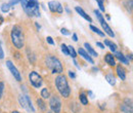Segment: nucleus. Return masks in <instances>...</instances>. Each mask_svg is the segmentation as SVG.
<instances>
[{
    "label": "nucleus",
    "mask_w": 133,
    "mask_h": 113,
    "mask_svg": "<svg viewBox=\"0 0 133 113\" xmlns=\"http://www.w3.org/2000/svg\"><path fill=\"white\" fill-rule=\"evenodd\" d=\"M10 38L11 42L18 49H22L25 45V35L23 28L19 25H16L12 27V30L10 32Z\"/></svg>",
    "instance_id": "f257e3e1"
},
{
    "label": "nucleus",
    "mask_w": 133,
    "mask_h": 113,
    "mask_svg": "<svg viewBox=\"0 0 133 113\" xmlns=\"http://www.w3.org/2000/svg\"><path fill=\"white\" fill-rule=\"evenodd\" d=\"M54 83H55V86H56L58 93H60L64 98H69V97H70L71 89H70V86H69L68 80H67V78H66L65 75L58 74L57 76L55 77V79H54Z\"/></svg>",
    "instance_id": "f03ea898"
},
{
    "label": "nucleus",
    "mask_w": 133,
    "mask_h": 113,
    "mask_svg": "<svg viewBox=\"0 0 133 113\" xmlns=\"http://www.w3.org/2000/svg\"><path fill=\"white\" fill-rule=\"evenodd\" d=\"M45 63L46 66L52 71V73H57V74H62V72L64 71V67L62 65V62L53 56H47L45 59Z\"/></svg>",
    "instance_id": "7ed1b4c3"
},
{
    "label": "nucleus",
    "mask_w": 133,
    "mask_h": 113,
    "mask_svg": "<svg viewBox=\"0 0 133 113\" xmlns=\"http://www.w3.org/2000/svg\"><path fill=\"white\" fill-rule=\"evenodd\" d=\"M39 2L38 0H28V3H27V7L25 8V11L26 14L29 16V17H36V18H39L41 15H40V6H39Z\"/></svg>",
    "instance_id": "20e7f679"
},
{
    "label": "nucleus",
    "mask_w": 133,
    "mask_h": 113,
    "mask_svg": "<svg viewBox=\"0 0 133 113\" xmlns=\"http://www.w3.org/2000/svg\"><path fill=\"white\" fill-rule=\"evenodd\" d=\"M94 14H95V16H96V18H97V20H98V22L100 23V25H101V27H102V29H104V31L110 36V37H115V33L113 32V30H112V28L108 25V23L106 22V20H105V18L102 17V15L100 14V11L99 10H97V9H95L94 10Z\"/></svg>",
    "instance_id": "39448f33"
},
{
    "label": "nucleus",
    "mask_w": 133,
    "mask_h": 113,
    "mask_svg": "<svg viewBox=\"0 0 133 113\" xmlns=\"http://www.w3.org/2000/svg\"><path fill=\"white\" fill-rule=\"evenodd\" d=\"M29 80L31 82V84L36 87V89H39L42 83H43V80H42V77L40 75L36 72V71H32L30 74H29Z\"/></svg>",
    "instance_id": "423d86ee"
},
{
    "label": "nucleus",
    "mask_w": 133,
    "mask_h": 113,
    "mask_svg": "<svg viewBox=\"0 0 133 113\" xmlns=\"http://www.w3.org/2000/svg\"><path fill=\"white\" fill-rule=\"evenodd\" d=\"M49 107L53 113H60L62 110V102L60 98L56 96H51L49 100Z\"/></svg>",
    "instance_id": "0eeeda50"
},
{
    "label": "nucleus",
    "mask_w": 133,
    "mask_h": 113,
    "mask_svg": "<svg viewBox=\"0 0 133 113\" xmlns=\"http://www.w3.org/2000/svg\"><path fill=\"white\" fill-rule=\"evenodd\" d=\"M6 66H7V68H8V70L11 72V74H12V76L18 80V81H22V76H21V73L19 72V70L17 69V67L14 66V64L11 62V61H9V60H7L6 61Z\"/></svg>",
    "instance_id": "6e6552de"
},
{
    "label": "nucleus",
    "mask_w": 133,
    "mask_h": 113,
    "mask_svg": "<svg viewBox=\"0 0 133 113\" xmlns=\"http://www.w3.org/2000/svg\"><path fill=\"white\" fill-rule=\"evenodd\" d=\"M48 8L51 12H57V14H63L64 8L63 5L58 1H49L48 2Z\"/></svg>",
    "instance_id": "1a4fd4ad"
},
{
    "label": "nucleus",
    "mask_w": 133,
    "mask_h": 113,
    "mask_svg": "<svg viewBox=\"0 0 133 113\" xmlns=\"http://www.w3.org/2000/svg\"><path fill=\"white\" fill-rule=\"evenodd\" d=\"M120 109L123 113H132V100L129 98L125 99L124 103L120 106Z\"/></svg>",
    "instance_id": "9d476101"
},
{
    "label": "nucleus",
    "mask_w": 133,
    "mask_h": 113,
    "mask_svg": "<svg viewBox=\"0 0 133 113\" xmlns=\"http://www.w3.org/2000/svg\"><path fill=\"white\" fill-rule=\"evenodd\" d=\"M78 53L80 54V56L84 59V60H86L87 62H89L90 64H94V61H93V59L89 56V54H88L84 48H79L78 49Z\"/></svg>",
    "instance_id": "9b49d317"
},
{
    "label": "nucleus",
    "mask_w": 133,
    "mask_h": 113,
    "mask_svg": "<svg viewBox=\"0 0 133 113\" xmlns=\"http://www.w3.org/2000/svg\"><path fill=\"white\" fill-rule=\"evenodd\" d=\"M75 10H76V11H77V12H78V14H79L83 19H85L86 21H88L89 23H92V19H91L89 16H88V15H87V14H86V12H85L81 7H80V6H76V7H75Z\"/></svg>",
    "instance_id": "f8f14e48"
},
{
    "label": "nucleus",
    "mask_w": 133,
    "mask_h": 113,
    "mask_svg": "<svg viewBox=\"0 0 133 113\" xmlns=\"http://www.w3.org/2000/svg\"><path fill=\"white\" fill-rule=\"evenodd\" d=\"M116 69H117V74L121 78V80H125L126 79V70L124 69V67L121 65H118Z\"/></svg>",
    "instance_id": "ddd939ff"
},
{
    "label": "nucleus",
    "mask_w": 133,
    "mask_h": 113,
    "mask_svg": "<svg viewBox=\"0 0 133 113\" xmlns=\"http://www.w3.org/2000/svg\"><path fill=\"white\" fill-rule=\"evenodd\" d=\"M114 55H115L114 57H116V58H117V59H118L122 64H125V65H128V64H129V61L125 58V56H124L121 52H118V51H117V52L114 53Z\"/></svg>",
    "instance_id": "4468645a"
},
{
    "label": "nucleus",
    "mask_w": 133,
    "mask_h": 113,
    "mask_svg": "<svg viewBox=\"0 0 133 113\" xmlns=\"http://www.w3.org/2000/svg\"><path fill=\"white\" fill-rule=\"evenodd\" d=\"M105 61L109 66H116V61H115V57L113 54H107L105 57Z\"/></svg>",
    "instance_id": "2eb2a0df"
},
{
    "label": "nucleus",
    "mask_w": 133,
    "mask_h": 113,
    "mask_svg": "<svg viewBox=\"0 0 133 113\" xmlns=\"http://www.w3.org/2000/svg\"><path fill=\"white\" fill-rule=\"evenodd\" d=\"M84 46L86 47V51H87L88 54H89L90 57H97V56H98V54L93 49V47H92L89 43H88V42H85V43H84Z\"/></svg>",
    "instance_id": "dca6fc26"
},
{
    "label": "nucleus",
    "mask_w": 133,
    "mask_h": 113,
    "mask_svg": "<svg viewBox=\"0 0 133 113\" xmlns=\"http://www.w3.org/2000/svg\"><path fill=\"white\" fill-rule=\"evenodd\" d=\"M104 45L109 46L110 49H111V52H112L113 54H114L115 52H117V48H118L117 44H115L114 42H112V41H110V40H108V39H105V44H104Z\"/></svg>",
    "instance_id": "f3484780"
},
{
    "label": "nucleus",
    "mask_w": 133,
    "mask_h": 113,
    "mask_svg": "<svg viewBox=\"0 0 133 113\" xmlns=\"http://www.w3.org/2000/svg\"><path fill=\"white\" fill-rule=\"evenodd\" d=\"M25 99H26V101H27L28 110H29V111H32V112H35V108H34V106L32 105V101H31L30 97H29L28 95H25Z\"/></svg>",
    "instance_id": "a211bd4d"
},
{
    "label": "nucleus",
    "mask_w": 133,
    "mask_h": 113,
    "mask_svg": "<svg viewBox=\"0 0 133 113\" xmlns=\"http://www.w3.org/2000/svg\"><path fill=\"white\" fill-rule=\"evenodd\" d=\"M41 97H42V99H48V98H50V93H49V91H48L47 87H44V89L41 90Z\"/></svg>",
    "instance_id": "6ab92c4d"
},
{
    "label": "nucleus",
    "mask_w": 133,
    "mask_h": 113,
    "mask_svg": "<svg viewBox=\"0 0 133 113\" xmlns=\"http://www.w3.org/2000/svg\"><path fill=\"white\" fill-rule=\"evenodd\" d=\"M106 79H107V81L111 85H115L116 84V78H115V76H114L113 74H108L107 76H106Z\"/></svg>",
    "instance_id": "aec40b11"
},
{
    "label": "nucleus",
    "mask_w": 133,
    "mask_h": 113,
    "mask_svg": "<svg viewBox=\"0 0 133 113\" xmlns=\"http://www.w3.org/2000/svg\"><path fill=\"white\" fill-rule=\"evenodd\" d=\"M19 100H20L21 106H22L24 109H27V110H28V105H27V101H26V99H25V95H21L20 98H19Z\"/></svg>",
    "instance_id": "412c9836"
},
{
    "label": "nucleus",
    "mask_w": 133,
    "mask_h": 113,
    "mask_svg": "<svg viewBox=\"0 0 133 113\" xmlns=\"http://www.w3.org/2000/svg\"><path fill=\"white\" fill-rule=\"evenodd\" d=\"M90 29L94 32V33H96L97 35H99V36H101V37H105V33L102 32V31H100L98 28H96L95 26H93V25H90Z\"/></svg>",
    "instance_id": "4be33fe9"
},
{
    "label": "nucleus",
    "mask_w": 133,
    "mask_h": 113,
    "mask_svg": "<svg viewBox=\"0 0 133 113\" xmlns=\"http://www.w3.org/2000/svg\"><path fill=\"white\" fill-rule=\"evenodd\" d=\"M68 49H69V56H71L73 59H75L77 57V53H76L75 48L72 45H70V46H68Z\"/></svg>",
    "instance_id": "5701e85b"
},
{
    "label": "nucleus",
    "mask_w": 133,
    "mask_h": 113,
    "mask_svg": "<svg viewBox=\"0 0 133 113\" xmlns=\"http://www.w3.org/2000/svg\"><path fill=\"white\" fill-rule=\"evenodd\" d=\"M79 99H80V102L82 103V105H87L88 104V99H87V97H86V95L84 93H82L80 95Z\"/></svg>",
    "instance_id": "b1692460"
},
{
    "label": "nucleus",
    "mask_w": 133,
    "mask_h": 113,
    "mask_svg": "<svg viewBox=\"0 0 133 113\" xmlns=\"http://www.w3.org/2000/svg\"><path fill=\"white\" fill-rule=\"evenodd\" d=\"M37 104H38V106H39V108H40L41 110H43V111H45V110H46L45 103L43 102L42 99H37Z\"/></svg>",
    "instance_id": "393cba45"
},
{
    "label": "nucleus",
    "mask_w": 133,
    "mask_h": 113,
    "mask_svg": "<svg viewBox=\"0 0 133 113\" xmlns=\"http://www.w3.org/2000/svg\"><path fill=\"white\" fill-rule=\"evenodd\" d=\"M132 3H133L132 0H127L125 2V6H126L127 10L129 11V14H132Z\"/></svg>",
    "instance_id": "a878e982"
},
{
    "label": "nucleus",
    "mask_w": 133,
    "mask_h": 113,
    "mask_svg": "<svg viewBox=\"0 0 133 113\" xmlns=\"http://www.w3.org/2000/svg\"><path fill=\"white\" fill-rule=\"evenodd\" d=\"M9 9H10V5L8 4V3H3L2 5H1V10H2V12H8L9 11Z\"/></svg>",
    "instance_id": "bb28decb"
},
{
    "label": "nucleus",
    "mask_w": 133,
    "mask_h": 113,
    "mask_svg": "<svg viewBox=\"0 0 133 113\" xmlns=\"http://www.w3.org/2000/svg\"><path fill=\"white\" fill-rule=\"evenodd\" d=\"M95 1L98 3V6H99V9L101 10V11H105V4H104V2H105V0H95Z\"/></svg>",
    "instance_id": "cd10ccee"
},
{
    "label": "nucleus",
    "mask_w": 133,
    "mask_h": 113,
    "mask_svg": "<svg viewBox=\"0 0 133 113\" xmlns=\"http://www.w3.org/2000/svg\"><path fill=\"white\" fill-rule=\"evenodd\" d=\"M61 47H62V52H63L66 56H69V49H68V46H67L66 44H62Z\"/></svg>",
    "instance_id": "c85d7f7f"
},
{
    "label": "nucleus",
    "mask_w": 133,
    "mask_h": 113,
    "mask_svg": "<svg viewBox=\"0 0 133 113\" xmlns=\"http://www.w3.org/2000/svg\"><path fill=\"white\" fill-rule=\"evenodd\" d=\"M61 32H62V34L66 35V36H69V35H71V32H70L68 29H66V28H62V29H61Z\"/></svg>",
    "instance_id": "c756f323"
},
{
    "label": "nucleus",
    "mask_w": 133,
    "mask_h": 113,
    "mask_svg": "<svg viewBox=\"0 0 133 113\" xmlns=\"http://www.w3.org/2000/svg\"><path fill=\"white\" fill-rule=\"evenodd\" d=\"M46 41H47V43H49L50 45H54V44H55V42H54L53 39H52V37H50V36H47V37H46Z\"/></svg>",
    "instance_id": "7c9ffc66"
},
{
    "label": "nucleus",
    "mask_w": 133,
    "mask_h": 113,
    "mask_svg": "<svg viewBox=\"0 0 133 113\" xmlns=\"http://www.w3.org/2000/svg\"><path fill=\"white\" fill-rule=\"evenodd\" d=\"M3 91H4V83L2 81H0V99H1V97H2Z\"/></svg>",
    "instance_id": "2f4dec72"
},
{
    "label": "nucleus",
    "mask_w": 133,
    "mask_h": 113,
    "mask_svg": "<svg viewBox=\"0 0 133 113\" xmlns=\"http://www.w3.org/2000/svg\"><path fill=\"white\" fill-rule=\"evenodd\" d=\"M20 2V0H10V1H9V5L10 6H12V5H16V4H18Z\"/></svg>",
    "instance_id": "473e14b6"
},
{
    "label": "nucleus",
    "mask_w": 133,
    "mask_h": 113,
    "mask_svg": "<svg viewBox=\"0 0 133 113\" xmlns=\"http://www.w3.org/2000/svg\"><path fill=\"white\" fill-rule=\"evenodd\" d=\"M69 76L74 79V78H76V74H75L74 71H69Z\"/></svg>",
    "instance_id": "72a5a7b5"
},
{
    "label": "nucleus",
    "mask_w": 133,
    "mask_h": 113,
    "mask_svg": "<svg viewBox=\"0 0 133 113\" xmlns=\"http://www.w3.org/2000/svg\"><path fill=\"white\" fill-rule=\"evenodd\" d=\"M4 58V52L1 47V44H0V59H3Z\"/></svg>",
    "instance_id": "f704fd0d"
},
{
    "label": "nucleus",
    "mask_w": 133,
    "mask_h": 113,
    "mask_svg": "<svg viewBox=\"0 0 133 113\" xmlns=\"http://www.w3.org/2000/svg\"><path fill=\"white\" fill-rule=\"evenodd\" d=\"M96 45H97L99 48H101V49H104V48H105V45H104L101 42H99V41H97V42H96Z\"/></svg>",
    "instance_id": "c9c22d12"
},
{
    "label": "nucleus",
    "mask_w": 133,
    "mask_h": 113,
    "mask_svg": "<svg viewBox=\"0 0 133 113\" xmlns=\"http://www.w3.org/2000/svg\"><path fill=\"white\" fill-rule=\"evenodd\" d=\"M73 40H74L75 42H77V41H78V36H77V34H76V33H74V34H73Z\"/></svg>",
    "instance_id": "e433bc0d"
},
{
    "label": "nucleus",
    "mask_w": 133,
    "mask_h": 113,
    "mask_svg": "<svg viewBox=\"0 0 133 113\" xmlns=\"http://www.w3.org/2000/svg\"><path fill=\"white\" fill-rule=\"evenodd\" d=\"M125 58H126L128 61H131V60H132V56H131V55H127Z\"/></svg>",
    "instance_id": "4c0bfd02"
},
{
    "label": "nucleus",
    "mask_w": 133,
    "mask_h": 113,
    "mask_svg": "<svg viewBox=\"0 0 133 113\" xmlns=\"http://www.w3.org/2000/svg\"><path fill=\"white\" fill-rule=\"evenodd\" d=\"M74 65H75L76 67H77V69H80V66L78 65V63H77V61H76L75 59H74Z\"/></svg>",
    "instance_id": "58836bf2"
},
{
    "label": "nucleus",
    "mask_w": 133,
    "mask_h": 113,
    "mask_svg": "<svg viewBox=\"0 0 133 113\" xmlns=\"http://www.w3.org/2000/svg\"><path fill=\"white\" fill-rule=\"evenodd\" d=\"M35 26H36V28H37V30H40L41 29V26L38 24V23H35Z\"/></svg>",
    "instance_id": "ea45409f"
},
{
    "label": "nucleus",
    "mask_w": 133,
    "mask_h": 113,
    "mask_svg": "<svg viewBox=\"0 0 133 113\" xmlns=\"http://www.w3.org/2000/svg\"><path fill=\"white\" fill-rule=\"evenodd\" d=\"M88 95H89L91 98H94V96H93V93H92L91 91H89V92H88Z\"/></svg>",
    "instance_id": "a19ab883"
},
{
    "label": "nucleus",
    "mask_w": 133,
    "mask_h": 113,
    "mask_svg": "<svg viewBox=\"0 0 133 113\" xmlns=\"http://www.w3.org/2000/svg\"><path fill=\"white\" fill-rule=\"evenodd\" d=\"M66 10H67V12H68V14H71V10H70V9H69V8H68V7H67V8H66Z\"/></svg>",
    "instance_id": "79ce46f5"
},
{
    "label": "nucleus",
    "mask_w": 133,
    "mask_h": 113,
    "mask_svg": "<svg viewBox=\"0 0 133 113\" xmlns=\"http://www.w3.org/2000/svg\"><path fill=\"white\" fill-rule=\"evenodd\" d=\"M107 19H108V20H111V17H110V15H107Z\"/></svg>",
    "instance_id": "37998d69"
},
{
    "label": "nucleus",
    "mask_w": 133,
    "mask_h": 113,
    "mask_svg": "<svg viewBox=\"0 0 133 113\" xmlns=\"http://www.w3.org/2000/svg\"><path fill=\"white\" fill-rule=\"evenodd\" d=\"M11 113H20V112H18V111H13V112H11Z\"/></svg>",
    "instance_id": "c03bdc74"
}]
</instances>
